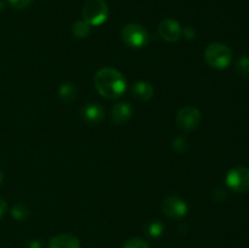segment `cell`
I'll return each mask as SVG.
<instances>
[{"mask_svg":"<svg viewBox=\"0 0 249 248\" xmlns=\"http://www.w3.org/2000/svg\"><path fill=\"white\" fill-rule=\"evenodd\" d=\"M90 32H91V26L88 24L84 19L77 21L72 27L73 35L77 36V38L79 39H84L87 38V36H89Z\"/></svg>","mask_w":249,"mask_h":248,"instance_id":"14","label":"cell"},{"mask_svg":"<svg viewBox=\"0 0 249 248\" xmlns=\"http://www.w3.org/2000/svg\"><path fill=\"white\" fill-rule=\"evenodd\" d=\"M173 147L177 148V151H179V152H184L185 148H186V141L182 138H178L177 140L173 142Z\"/></svg>","mask_w":249,"mask_h":248,"instance_id":"20","label":"cell"},{"mask_svg":"<svg viewBox=\"0 0 249 248\" xmlns=\"http://www.w3.org/2000/svg\"><path fill=\"white\" fill-rule=\"evenodd\" d=\"M206 62L215 70H225L232 60V51L223 43H212L204 51Z\"/></svg>","mask_w":249,"mask_h":248,"instance_id":"2","label":"cell"},{"mask_svg":"<svg viewBox=\"0 0 249 248\" xmlns=\"http://www.w3.org/2000/svg\"><path fill=\"white\" fill-rule=\"evenodd\" d=\"M33 0H7V2L10 4V6L14 7L15 10H23L26 7H28L32 4Z\"/></svg>","mask_w":249,"mask_h":248,"instance_id":"19","label":"cell"},{"mask_svg":"<svg viewBox=\"0 0 249 248\" xmlns=\"http://www.w3.org/2000/svg\"><path fill=\"white\" fill-rule=\"evenodd\" d=\"M184 34L186 35L187 39H192L195 36V33H194V29L191 28V27H186L184 31Z\"/></svg>","mask_w":249,"mask_h":248,"instance_id":"22","label":"cell"},{"mask_svg":"<svg viewBox=\"0 0 249 248\" xmlns=\"http://www.w3.org/2000/svg\"><path fill=\"white\" fill-rule=\"evenodd\" d=\"M80 116H82V118L87 123L94 125V124L101 123L102 119L105 118V109L102 108V106L100 104L90 102V104L85 105L83 107L82 111H80Z\"/></svg>","mask_w":249,"mask_h":248,"instance_id":"9","label":"cell"},{"mask_svg":"<svg viewBox=\"0 0 249 248\" xmlns=\"http://www.w3.org/2000/svg\"><path fill=\"white\" fill-rule=\"evenodd\" d=\"M153 94H155V89L151 83L140 80L133 85V95L139 101H148L153 96Z\"/></svg>","mask_w":249,"mask_h":248,"instance_id":"12","label":"cell"},{"mask_svg":"<svg viewBox=\"0 0 249 248\" xmlns=\"http://www.w3.org/2000/svg\"><path fill=\"white\" fill-rule=\"evenodd\" d=\"M48 248H80V242L72 233H62L51 238Z\"/></svg>","mask_w":249,"mask_h":248,"instance_id":"11","label":"cell"},{"mask_svg":"<svg viewBox=\"0 0 249 248\" xmlns=\"http://www.w3.org/2000/svg\"><path fill=\"white\" fill-rule=\"evenodd\" d=\"M108 17V5L105 0H87L83 5V19L91 27L106 22Z\"/></svg>","mask_w":249,"mask_h":248,"instance_id":"3","label":"cell"},{"mask_svg":"<svg viewBox=\"0 0 249 248\" xmlns=\"http://www.w3.org/2000/svg\"><path fill=\"white\" fill-rule=\"evenodd\" d=\"M226 184L236 192L249 191V169L246 167H236L226 175Z\"/></svg>","mask_w":249,"mask_h":248,"instance_id":"6","label":"cell"},{"mask_svg":"<svg viewBox=\"0 0 249 248\" xmlns=\"http://www.w3.org/2000/svg\"><path fill=\"white\" fill-rule=\"evenodd\" d=\"M158 33L160 38L164 39L165 41L173 43V41L179 40L182 31L179 22L173 18H164L158 26Z\"/></svg>","mask_w":249,"mask_h":248,"instance_id":"8","label":"cell"},{"mask_svg":"<svg viewBox=\"0 0 249 248\" xmlns=\"http://www.w3.org/2000/svg\"><path fill=\"white\" fill-rule=\"evenodd\" d=\"M147 235L152 238H158L163 232H164V225L160 221L155 220L152 223L148 224L147 230H146Z\"/></svg>","mask_w":249,"mask_h":248,"instance_id":"16","label":"cell"},{"mask_svg":"<svg viewBox=\"0 0 249 248\" xmlns=\"http://www.w3.org/2000/svg\"><path fill=\"white\" fill-rule=\"evenodd\" d=\"M131 114L133 108L129 102H118L112 108V121L118 125H123L131 118Z\"/></svg>","mask_w":249,"mask_h":248,"instance_id":"10","label":"cell"},{"mask_svg":"<svg viewBox=\"0 0 249 248\" xmlns=\"http://www.w3.org/2000/svg\"><path fill=\"white\" fill-rule=\"evenodd\" d=\"M28 214H29L28 207L23 203L15 204L11 209L12 218L16 219V220H24V219L28 218Z\"/></svg>","mask_w":249,"mask_h":248,"instance_id":"15","label":"cell"},{"mask_svg":"<svg viewBox=\"0 0 249 248\" xmlns=\"http://www.w3.org/2000/svg\"><path fill=\"white\" fill-rule=\"evenodd\" d=\"M6 212H7L6 202H5V199H2L1 197H0V218H2V216L5 215Z\"/></svg>","mask_w":249,"mask_h":248,"instance_id":"21","label":"cell"},{"mask_svg":"<svg viewBox=\"0 0 249 248\" xmlns=\"http://www.w3.org/2000/svg\"><path fill=\"white\" fill-rule=\"evenodd\" d=\"M77 96V87L74 83L72 82H66L58 89V97L62 102L65 104H70Z\"/></svg>","mask_w":249,"mask_h":248,"instance_id":"13","label":"cell"},{"mask_svg":"<svg viewBox=\"0 0 249 248\" xmlns=\"http://www.w3.org/2000/svg\"><path fill=\"white\" fill-rule=\"evenodd\" d=\"M122 40L130 48H142L147 45L150 34L147 29L138 23H129L122 29Z\"/></svg>","mask_w":249,"mask_h":248,"instance_id":"4","label":"cell"},{"mask_svg":"<svg viewBox=\"0 0 249 248\" xmlns=\"http://www.w3.org/2000/svg\"><path fill=\"white\" fill-rule=\"evenodd\" d=\"M95 88L102 97L107 100H116L124 94L126 89V80L118 70L104 67L95 74Z\"/></svg>","mask_w":249,"mask_h":248,"instance_id":"1","label":"cell"},{"mask_svg":"<svg viewBox=\"0 0 249 248\" xmlns=\"http://www.w3.org/2000/svg\"><path fill=\"white\" fill-rule=\"evenodd\" d=\"M2 179H4V175H2V172H1V170H0V184H1V182H2Z\"/></svg>","mask_w":249,"mask_h":248,"instance_id":"25","label":"cell"},{"mask_svg":"<svg viewBox=\"0 0 249 248\" xmlns=\"http://www.w3.org/2000/svg\"><path fill=\"white\" fill-rule=\"evenodd\" d=\"M236 71L242 77H249V57L242 56L241 58H238L237 65H236Z\"/></svg>","mask_w":249,"mask_h":248,"instance_id":"17","label":"cell"},{"mask_svg":"<svg viewBox=\"0 0 249 248\" xmlns=\"http://www.w3.org/2000/svg\"><path fill=\"white\" fill-rule=\"evenodd\" d=\"M29 248H41L40 240H34L29 243Z\"/></svg>","mask_w":249,"mask_h":248,"instance_id":"23","label":"cell"},{"mask_svg":"<svg viewBox=\"0 0 249 248\" xmlns=\"http://www.w3.org/2000/svg\"><path fill=\"white\" fill-rule=\"evenodd\" d=\"M2 9H4V1H2V0H0V11H1Z\"/></svg>","mask_w":249,"mask_h":248,"instance_id":"24","label":"cell"},{"mask_svg":"<svg viewBox=\"0 0 249 248\" xmlns=\"http://www.w3.org/2000/svg\"><path fill=\"white\" fill-rule=\"evenodd\" d=\"M162 211L168 218L180 219L186 215L187 206L184 199L177 196H170L163 201Z\"/></svg>","mask_w":249,"mask_h":248,"instance_id":"7","label":"cell"},{"mask_svg":"<svg viewBox=\"0 0 249 248\" xmlns=\"http://www.w3.org/2000/svg\"><path fill=\"white\" fill-rule=\"evenodd\" d=\"M202 119V114L198 108L195 106L187 105L180 108L177 114V124L180 129L185 131L195 130L199 125Z\"/></svg>","mask_w":249,"mask_h":248,"instance_id":"5","label":"cell"},{"mask_svg":"<svg viewBox=\"0 0 249 248\" xmlns=\"http://www.w3.org/2000/svg\"><path fill=\"white\" fill-rule=\"evenodd\" d=\"M123 248H150L148 243L141 238H130L125 242Z\"/></svg>","mask_w":249,"mask_h":248,"instance_id":"18","label":"cell"}]
</instances>
